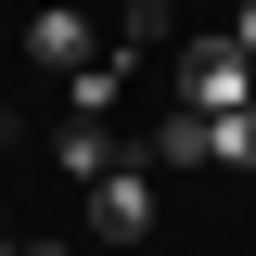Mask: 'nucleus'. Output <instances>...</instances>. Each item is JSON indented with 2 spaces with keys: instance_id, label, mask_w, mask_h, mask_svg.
Wrapping results in <instances>:
<instances>
[{
  "instance_id": "obj_1",
  "label": "nucleus",
  "mask_w": 256,
  "mask_h": 256,
  "mask_svg": "<svg viewBox=\"0 0 256 256\" xmlns=\"http://www.w3.org/2000/svg\"><path fill=\"white\" fill-rule=\"evenodd\" d=\"M166 90H180L192 116H244V102H256V52H244V38H180Z\"/></svg>"
},
{
  "instance_id": "obj_2",
  "label": "nucleus",
  "mask_w": 256,
  "mask_h": 256,
  "mask_svg": "<svg viewBox=\"0 0 256 256\" xmlns=\"http://www.w3.org/2000/svg\"><path fill=\"white\" fill-rule=\"evenodd\" d=\"M77 192H90V244H102V256H141V230H154V166L116 154L102 180H77Z\"/></svg>"
},
{
  "instance_id": "obj_3",
  "label": "nucleus",
  "mask_w": 256,
  "mask_h": 256,
  "mask_svg": "<svg viewBox=\"0 0 256 256\" xmlns=\"http://www.w3.org/2000/svg\"><path fill=\"white\" fill-rule=\"evenodd\" d=\"M128 154L154 166V180H192V166H218V116H192V102H180V116H166V128H141Z\"/></svg>"
},
{
  "instance_id": "obj_4",
  "label": "nucleus",
  "mask_w": 256,
  "mask_h": 256,
  "mask_svg": "<svg viewBox=\"0 0 256 256\" xmlns=\"http://www.w3.org/2000/svg\"><path fill=\"white\" fill-rule=\"evenodd\" d=\"M90 52H102V26H90V13H64V0H52V13H26V64H52V77H77Z\"/></svg>"
},
{
  "instance_id": "obj_5",
  "label": "nucleus",
  "mask_w": 256,
  "mask_h": 256,
  "mask_svg": "<svg viewBox=\"0 0 256 256\" xmlns=\"http://www.w3.org/2000/svg\"><path fill=\"white\" fill-rule=\"evenodd\" d=\"M52 166H64V180H102V166H116V128H102V116H64L52 128Z\"/></svg>"
},
{
  "instance_id": "obj_6",
  "label": "nucleus",
  "mask_w": 256,
  "mask_h": 256,
  "mask_svg": "<svg viewBox=\"0 0 256 256\" xmlns=\"http://www.w3.org/2000/svg\"><path fill=\"white\" fill-rule=\"evenodd\" d=\"M116 90H128V52H90L64 77V116H116Z\"/></svg>"
},
{
  "instance_id": "obj_7",
  "label": "nucleus",
  "mask_w": 256,
  "mask_h": 256,
  "mask_svg": "<svg viewBox=\"0 0 256 256\" xmlns=\"http://www.w3.org/2000/svg\"><path fill=\"white\" fill-rule=\"evenodd\" d=\"M218 166H244V180H256V102H244V116H218Z\"/></svg>"
},
{
  "instance_id": "obj_8",
  "label": "nucleus",
  "mask_w": 256,
  "mask_h": 256,
  "mask_svg": "<svg viewBox=\"0 0 256 256\" xmlns=\"http://www.w3.org/2000/svg\"><path fill=\"white\" fill-rule=\"evenodd\" d=\"M230 38H244V52H256V0H244V13H230Z\"/></svg>"
},
{
  "instance_id": "obj_9",
  "label": "nucleus",
  "mask_w": 256,
  "mask_h": 256,
  "mask_svg": "<svg viewBox=\"0 0 256 256\" xmlns=\"http://www.w3.org/2000/svg\"><path fill=\"white\" fill-rule=\"evenodd\" d=\"M13 256H77V244H13Z\"/></svg>"
},
{
  "instance_id": "obj_10",
  "label": "nucleus",
  "mask_w": 256,
  "mask_h": 256,
  "mask_svg": "<svg viewBox=\"0 0 256 256\" xmlns=\"http://www.w3.org/2000/svg\"><path fill=\"white\" fill-rule=\"evenodd\" d=\"M0 141H13V116H0Z\"/></svg>"
},
{
  "instance_id": "obj_11",
  "label": "nucleus",
  "mask_w": 256,
  "mask_h": 256,
  "mask_svg": "<svg viewBox=\"0 0 256 256\" xmlns=\"http://www.w3.org/2000/svg\"><path fill=\"white\" fill-rule=\"evenodd\" d=\"M0 256H13V230H0Z\"/></svg>"
},
{
  "instance_id": "obj_12",
  "label": "nucleus",
  "mask_w": 256,
  "mask_h": 256,
  "mask_svg": "<svg viewBox=\"0 0 256 256\" xmlns=\"http://www.w3.org/2000/svg\"><path fill=\"white\" fill-rule=\"evenodd\" d=\"M90 256H102V244H90Z\"/></svg>"
}]
</instances>
